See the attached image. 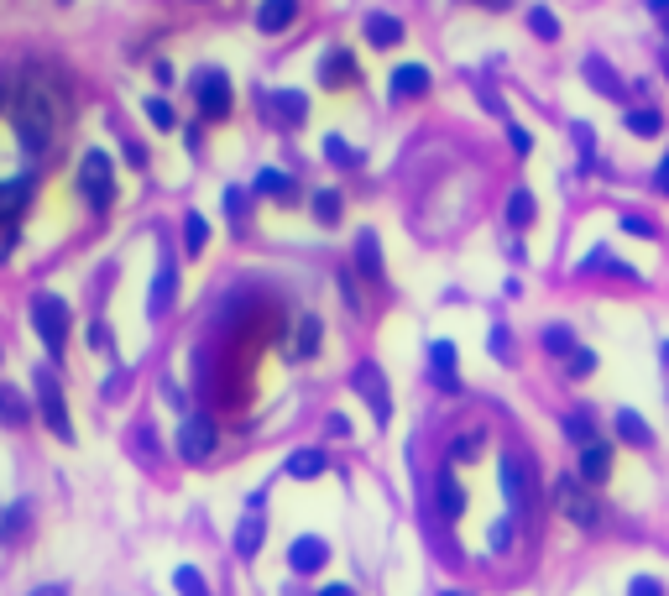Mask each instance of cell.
I'll use <instances>...</instances> for the list:
<instances>
[{
	"label": "cell",
	"mask_w": 669,
	"mask_h": 596,
	"mask_svg": "<svg viewBox=\"0 0 669 596\" xmlns=\"http://www.w3.org/2000/svg\"><path fill=\"white\" fill-rule=\"evenodd\" d=\"M6 95H11V89H6V79H0V105H6Z\"/></svg>",
	"instance_id": "cell-54"
},
{
	"label": "cell",
	"mask_w": 669,
	"mask_h": 596,
	"mask_svg": "<svg viewBox=\"0 0 669 596\" xmlns=\"http://www.w3.org/2000/svg\"><path fill=\"white\" fill-rule=\"evenodd\" d=\"M492 356H502V361H507V330H502V325L492 330Z\"/></svg>",
	"instance_id": "cell-49"
},
{
	"label": "cell",
	"mask_w": 669,
	"mask_h": 596,
	"mask_svg": "<svg viewBox=\"0 0 669 596\" xmlns=\"http://www.w3.org/2000/svg\"><path fill=\"white\" fill-rule=\"evenodd\" d=\"M507 142H513V152H518V157H528V152H534V136H528L523 126H513V131H507Z\"/></svg>",
	"instance_id": "cell-46"
},
{
	"label": "cell",
	"mask_w": 669,
	"mask_h": 596,
	"mask_svg": "<svg viewBox=\"0 0 669 596\" xmlns=\"http://www.w3.org/2000/svg\"><path fill=\"white\" fill-rule=\"evenodd\" d=\"M32 596H63V586H42V591H32Z\"/></svg>",
	"instance_id": "cell-52"
},
{
	"label": "cell",
	"mask_w": 669,
	"mask_h": 596,
	"mask_svg": "<svg viewBox=\"0 0 669 596\" xmlns=\"http://www.w3.org/2000/svg\"><path fill=\"white\" fill-rule=\"evenodd\" d=\"M325 466H330L325 450H298V455H288V476H298V481H314Z\"/></svg>",
	"instance_id": "cell-26"
},
{
	"label": "cell",
	"mask_w": 669,
	"mask_h": 596,
	"mask_svg": "<svg viewBox=\"0 0 669 596\" xmlns=\"http://www.w3.org/2000/svg\"><path fill=\"white\" fill-rule=\"evenodd\" d=\"M142 105H147V121H152L157 131H173V126H178V110H173L163 95H152V100H142Z\"/></svg>",
	"instance_id": "cell-32"
},
{
	"label": "cell",
	"mask_w": 669,
	"mask_h": 596,
	"mask_svg": "<svg viewBox=\"0 0 669 596\" xmlns=\"http://www.w3.org/2000/svg\"><path fill=\"white\" fill-rule=\"evenodd\" d=\"M565 372H570V377H591V372H596V356H591L586 346L570 351V356H565Z\"/></svg>",
	"instance_id": "cell-39"
},
{
	"label": "cell",
	"mask_w": 669,
	"mask_h": 596,
	"mask_svg": "<svg viewBox=\"0 0 669 596\" xmlns=\"http://www.w3.org/2000/svg\"><path fill=\"white\" fill-rule=\"evenodd\" d=\"M586 79H591V89H602V95H612L617 105H628V84H622L602 58H586Z\"/></svg>",
	"instance_id": "cell-18"
},
{
	"label": "cell",
	"mask_w": 669,
	"mask_h": 596,
	"mask_svg": "<svg viewBox=\"0 0 669 596\" xmlns=\"http://www.w3.org/2000/svg\"><path fill=\"white\" fill-rule=\"evenodd\" d=\"M434 502H440L445 518H460V508H466V492H460L455 471H440V481H434Z\"/></svg>",
	"instance_id": "cell-20"
},
{
	"label": "cell",
	"mask_w": 669,
	"mask_h": 596,
	"mask_svg": "<svg viewBox=\"0 0 669 596\" xmlns=\"http://www.w3.org/2000/svg\"><path fill=\"white\" fill-rule=\"evenodd\" d=\"M194 89H199V110L210 121H225L230 116V79H225V68H204Z\"/></svg>",
	"instance_id": "cell-8"
},
{
	"label": "cell",
	"mask_w": 669,
	"mask_h": 596,
	"mask_svg": "<svg viewBox=\"0 0 669 596\" xmlns=\"http://www.w3.org/2000/svg\"><path fill=\"white\" fill-rule=\"evenodd\" d=\"M622 121H628L633 136H659V126H664V116L649 110V105H628V110H622Z\"/></svg>",
	"instance_id": "cell-24"
},
{
	"label": "cell",
	"mask_w": 669,
	"mask_h": 596,
	"mask_svg": "<svg viewBox=\"0 0 669 596\" xmlns=\"http://www.w3.org/2000/svg\"><path fill=\"white\" fill-rule=\"evenodd\" d=\"M429 95V68L424 63H398L392 68V100H419Z\"/></svg>",
	"instance_id": "cell-10"
},
{
	"label": "cell",
	"mask_w": 669,
	"mask_h": 596,
	"mask_svg": "<svg viewBox=\"0 0 669 596\" xmlns=\"http://www.w3.org/2000/svg\"><path fill=\"white\" fill-rule=\"evenodd\" d=\"M204 236H210L204 215H183V246H189V251H204Z\"/></svg>",
	"instance_id": "cell-35"
},
{
	"label": "cell",
	"mask_w": 669,
	"mask_h": 596,
	"mask_svg": "<svg viewBox=\"0 0 669 596\" xmlns=\"http://www.w3.org/2000/svg\"><path fill=\"white\" fill-rule=\"evenodd\" d=\"M596 267H607V272H622V278H633V267H628V262H617V251H607V246H596V251H586V262H581V272H596Z\"/></svg>",
	"instance_id": "cell-28"
},
{
	"label": "cell",
	"mask_w": 669,
	"mask_h": 596,
	"mask_svg": "<svg viewBox=\"0 0 669 596\" xmlns=\"http://www.w3.org/2000/svg\"><path fill=\"white\" fill-rule=\"evenodd\" d=\"M534 210H539V204H534V194H528V189L507 194V225H518V231H523V225L534 220Z\"/></svg>",
	"instance_id": "cell-27"
},
{
	"label": "cell",
	"mask_w": 669,
	"mask_h": 596,
	"mask_svg": "<svg viewBox=\"0 0 669 596\" xmlns=\"http://www.w3.org/2000/svg\"><path fill=\"white\" fill-rule=\"evenodd\" d=\"M555 508L570 523H581V529H602V502H596V492L586 487L581 476H560L555 481Z\"/></svg>",
	"instance_id": "cell-3"
},
{
	"label": "cell",
	"mask_w": 669,
	"mask_h": 596,
	"mask_svg": "<svg viewBox=\"0 0 669 596\" xmlns=\"http://www.w3.org/2000/svg\"><path fill=\"white\" fill-rule=\"evenodd\" d=\"M27 199H32V178L27 173L6 178V183H0V220H16L21 210H27Z\"/></svg>",
	"instance_id": "cell-16"
},
{
	"label": "cell",
	"mask_w": 669,
	"mask_h": 596,
	"mask_svg": "<svg viewBox=\"0 0 669 596\" xmlns=\"http://www.w3.org/2000/svg\"><path fill=\"white\" fill-rule=\"evenodd\" d=\"M649 11H659V16H669V0H649Z\"/></svg>",
	"instance_id": "cell-51"
},
{
	"label": "cell",
	"mask_w": 669,
	"mask_h": 596,
	"mask_svg": "<svg viewBox=\"0 0 669 596\" xmlns=\"http://www.w3.org/2000/svg\"><path fill=\"white\" fill-rule=\"evenodd\" d=\"M565 440L570 445H596V440H602V434H596V419L586 414V408H575V414H565Z\"/></svg>",
	"instance_id": "cell-23"
},
{
	"label": "cell",
	"mask_w": 669,
	"mask_h": 596,
	"mask_svg": "<svg viewBox=\"0 0 669 596\" xmlns=\"http://www.w3.org/2000/svg\"><path fill=\"white\" fill-rule=\"evenodd\" d=\"M319 596H356V591H351V586H325Z\"/></svg>",
	"instance_id": "cell-50"
},
{
	"label": "cell",
	"mask_w": 669,
	"mask_h": 596,
	"mask_svg": "<svg viewBox=\"0 0 669 596\" xmlns=\"http://www.w3.org/2000/svg\"><path fill=\"white\" fill-rule=\"evenodd\" d=\"M507 544H513V518H497V523H492V549L502 555Z\"/></svg>",
	"instance_id": "cell-45"
},
{
	"label": "cell",
	"mask_w": 669,
	"mask_h": 596,
	"mask_svg": "<svg viewBox=\"0 0 669 596\" xmlns=\"http://www.w3.org/2000/svg\"><path fill=\"white\" fill-rule=\"evenodd\" d=\"M356 387H361L366 408L377 414V424H387V419H392V398H387V377L377 372L372 361H366V366H356Z\"/></svg>",
	"instance_id": "cell-9"
},
{
	"label": "cell",
	"mask_w": 669,
	"mask_h": 596,
	"mask_svg": "<svg viewBox=\"0 0 669 596\" xmlns=\"http://www.w3.org/2000/svg\"><path fill=\"white\" fill-rule=\"evenodd\" d=\"M612 424H617V434H622L628 445H638V450H649V445H654V429L643 424L633 408H617V419H612Z\"/></svg>",
	"instance_id": "cell-21"
},
{
	"label": "cell",
	"mask_w": 669,
	"mask_h": 596,
	"mask_svg": "<svg viewBox=\"0 0 669 596\" xmlns=\"http://www.w3.org/2000/svg\"><path fill=\"white\" fill-rule=\"evenodd\" d=\"M502 497H507L513 513L534 508V466H528V455H518V450L502 455Z\"/></svg>",
	"instance_id": "cell-6"
},
{
	"label": "cell",
	"mask_w": 669,
	"mask_h": 596,
	"mask_svg": "<svg viewBox=\"0 0 669 596\" xmlns=\"http://www.w3.org/2000/svg\"><path fill=\"white\" fill-rule=\"evenodd\" d=\"M366 42H372V48H398V42H403V21L387 16V11H372V16H366Z\"/></svg>",
	"instance_id": "cell-14"
},
{
	"label": "cell",
	"mask_w": 669,
	"mask_h": 596,
	"mask_svg": "<svg viewBox=\"0 0 669 596\" xmlns=\"http://www.w3.org/2000/svg\"><path fill=\"white\" fill-rule=\"evenodd\" d=\"M476 450H481V434H460V440L450 445V455H455V461H471Z\"/></svg>",
	"instance_id": "cell-44"
},
{
	"label": "cell",
	"mask_w": 669,
	"mask_h": 596,
	"mask_svg": "<svg viewBox=\"0 0 669 596\" xmlns=\"http://www.w3.org/2000/svg\"><path fill=\"white\" fill-rule=\"evenodd\" d=\"M356 267H361V278H382V246H377V231H361V236H356Z\"/></svg>",
	"instance_id": "cell-22"
},
{
	"label": "cell",
	"mask_w": 669,
	"mask_h": 596,
	"mask_svg": "<svg viewBox=\"0 0 669 596\" xmlns=\"http://www.w3.org/2000/svg\"><path fill=\"white\" fill-rule=\"evenodd\" d=\"M664 366H669V340H664Z\"/></svg>",
	"instance_id": "cell-56"
},
{
	"label": "cell",
	"mask_w": 669,
	"mask_h": 596,
	"mask_svg": "<svg viewBox=\"0 0 669 596\" xmlns=\"http://www.w3.org/2000/svg\"><path fill=\"white\" fill-rule=\"evenodd\" d=\"M314 215L325 220V225H335V220H340V194H335V189H319V194H314Z\"/></svg>",
	"instance_id": "cell-38"
},
{
	"label": "cell",
	"mask_w": 669,
	"mask_h": 596,
	"mask_svg": "<svg viewBox=\"0 0 669 596\" xmlns=\"http://www.w3.org/2000/svg\"><path fill=\"white\" fill-rule=\"evenodd\" d=\"M0 414H6V424H27V408L16 403L11 387H0Z\"/></svg>",
	"instance_id": "cell-41"
},
{
	"label": "cell",
	"mask_w": 669,
	"mask_h": 596,
	"mask_svg": "<svg viewBox=\"0 0 669 596\" xmlns=\"http://www.w3.org/2000/svg\"><path fill=\"white\" fill-rule=\"evenodd\" d=\"M659 63H664V79H669V53H664V58H659Z\"/></svg>",
	"instance_id": "cell-55"
},
{
	"label": "cell",
	"mask_w": 669,
	"mask_h": 596,
	"mask_svg": "<svg viewBox=\"0 0 669 596\" xmlns=\"http://www.w3.org/2000/svg\"><path fill=\"white\" fill-rule=\"evenodd\" d=\"M293 21H298V0H262V6H257V27H262L267 37L288 32Z\"/></svg>",
	"instance_id": "cell-13"
},
{
	"label": "cell",
	"mask_w": 669,
	"mask_h": 596,
	"mask_svg": "<svg viewBox=\"0 0 669 596\" xmlns=\"http://www.w3.org/2000/svg\"><path fill=\"white\" fill-rule=\"evenodd\" d=\"M215 419H204V414H194V419H183V429H178V455L189 466H199V461H210V450H215Z\"/></svg>",
	"instance_id": "cell-7"
},
{
	"label": "cell",
	"mask_w": 669,
	"mask_h": 596,
	"mask_svg": "<svg viewBox=\"0 0 669 596\" xmlns=\"http://www.w3.org/2000/svg\"><path fill=\"white\" fill-rule=\"evenodd\" d=\"M32 393H37V408H42V424H48L58 440H74V424H68V403H63V387L53 372H32Z\"/></svg>",
	"instance_id": "cell-5"
},
{
	"label": "cell",
	"mask_w": 669,
	"mask_h": 596,
	"mask_svg": "<svg viewBox=\"0 0 669 596\" xmlns=\"http://www.w3.org/2000/svg\"><path fill=\"white\" fill-rule=\"evenodd\" d=\"M429 366H434V382H440L445 393H455L460 377H455V346H450V340H434V346H429Z\"/></svg>",
	"instance_id": "cell-17"
},
{
	"label": "cell",
	"mask_w": 669,
	"mask_h": 596,
	"mask_svg": "<svg viewBox=\"0 0 669 596\" xmlns=\"http://www.w3.org/2000/svg\"><path fill=\"white\" fill-rule=\"evenodd\" d=\"M628 596H664V581L659 576H633L628 581Z\"/></svg>",
	"instance_id": "cell-43"
},
{
	"label": "cell",
	"mask_w": 669,
	"mask_h": 596,
	"mask_svg": "<svg viewBox=\"0 0 669 596\" xmlns=\"http://www.w3.org/2000/svg\"><path fill=\"white\" fill-rule=\"evenodd\" d=\"M544 351H549V356L581 351V346H575V330H570V325H549V330H544Z\"/></svg>",
	"instance_id": "cell-29"
},
{
	"label": "cell",
	"mask_w": 669,
	"mask_h": 596,
	"mask_svg": "<svg viewBox=\"0 0 669 596\" xmlns=\"http://www.w3.org/2000/svg\"><path fill=\"white\" fill-rule=\"evenodd\" d=\"M622 231H628V236H643V241H654V236H659V225H654V220H643V215H622Z\"/></svg>",
	"instance_id": "cell-42"
},
{
	"label": "cell",
	"mask_w": 669,
	"mask_h": 596,
	"mask_svg": "<svg viewBox=\"0 0 669 596\" xmlns=\"http://www.w3.org/2000/svg\"><path fill=\"white\" fill-rule=\"evenodd\" d=\"M173 586H178L183 596H210V591H204V576H199L194 565H178V570H173Z\"/></svg>",
	"instance_id": "cell-34"
},
{
	"label": "cell",
	"mask_w": 669,
	"mask_h": 596,
	"mask_svg": "<svg viewBox=\"0 0 669 596\" xmlns=\"http://www.w3.org/2000/svg\"><path fill=\"white\" fill-rule=\"evenodd\" d=\"M173 257H163V262H157V283H152V309H163L168 304V298H173Z\"/></svg>",
	"instance_id": "cell-31"
},
{
	"label": "cell",
	"mask_w": 669,
	"mask_h": 596,
	"mask_svg": "<svg viewBox=\"0 0 669 596\" xmlns=\"http://www.w3.org/2000/svg\"><path fill=\"white\" fill-rule=\"evenodd\" d=\"M32 325L42 335V346H48V356H63V346H68V304L58 293H37L32 298Z\"/></svg>",
	"instance_id": "cell-4"
},
{
	"label": "cell",
	"mask_w": 669,
	"mask_h": 596,
	"mask_svg": "<svg viewBox=\"0 0 669 596\" xmlns=\"http://www.w3.org/2000/svg\"><path fill=\"white\" fill-rule=\"evenodd\" d=\"M272 105H278V116L293 121V126L309 116V95H304V89H278V95H272Z\"/></svg>",
	"instance_id": "cell-25"
},
{
	"label": "cell",
	"mask_w": 669,
	"mask_h": 596,
	"mask_svg": "<svg viewBox=\"0 0 669 596\" xmlns=\"http://www.w3.org/2000/svg\"><path fill=\"white\" fill-rule=\"evenodd\" d=\"M319 79H325L330 89H335V84H351V79H356V58L345 53V48H330L325 63H319Z\"/></svg>",
	"instance_id": "cell-19"
},
{
	"label": "cell",
	"mask_w": 669,
	"mask_h": 596,
	"mask_svg": "<svg viewBox=\"0 0 669 596\" xmlns=\"http://www.w3.org/2000/svg\"><path fill=\"white\" fill-rule=\"evenodd\" d=\"M586 481V487H602V481L612 476V445L607 440H596V445H586L581 450V471H575Z\"/></svg>",
	"instance_id": "cell-11"
},
{
	"label": "cell",
	"mask_w": 669,
	"mask_h": 596,
	"mask_svg": "<svg viewBox=\"0 0 669 596\" xmlns=\"http://www.w3.org/2000/svg\"><path fill=\"white\" fill-rule=\"evenodd\" d=\"M21 529H27V502H16V508L6 513V523H0V539H21Z\"/></svg>",
	"instance_id": "cell-40"
},
{
	"label": "cell",
	"mask_w": 669,
	"mask_h": 596,
	"mask_svg": "<svg viewBox=\"0 0 669 596\" xmlns=\"http://www.w3.org/2000/svg\"><path fill=\"white\" fill-rule=\"evenodd\" d=\"M575 142H581V157L591 163V152H596V136H591V126H586V121H575Z\"/></svg>",
	"instance_id": "cell-47"
},
{
	"label": "cell",
	"mask_w": 669,
	"mask_h": 596,
	"mask_svg": "<svg viewBox=\"0 0 669 596\" xmlns=\"http://www.w3.org/2000/svg\"><path fill=\"white\" fill-rule=\"evenodd\" d=\"M325 157L335 168H356L361 163V152H351V142H345V136H325Z\"/></svg>",
	"instance_id": "cell-33"
},
{
	"label": "cell",
	"mask_w": 669,
	"mask_h": 596,
	"mask_svg": "<svg viewBox=\"0 0 669 596\" xmlns=\"http://www.w3.org/2000/svg\"><path fill=\"white\" fill-rule=\"evenodd\" d=\"M481 6H492V11H502V6H507V0H481Z\"/></svg>",
	"instance_id": "cell-53"
},
{
	"label": "cell",
	"mask_w": 669,
	"mask_h": 596,
	"mask_svg": "<svg viewBox=\"0 0 669 596\" xmlns=\"http://www.w3.org/2000/svg\"><path fill=\"white\" fill-rule=\"evenodd\" d=\"M257 189H262V194H272V199H283V194L293 189V178H288V173H278V168H267V173H257Z\"/></svg>",
	"instance_id": "cell-36"
},
{
	"label": "cell",
	"mask_w": 669,
	"mask_h": 596,
	"mask_svg": "<svg viewBox=\"0 0 669 596\" xmlns=\"http://www.w3.org/2000/svg\"><path fill=\"white\" fill-rule=\"evenodd\" d=\"M654 189H659V194H669V152L659 157V168H654Z\"/></svg>",
	"instance_id": "cell-48"
},
{
	"label": "cell",
	"mask_w": 669,
	"mask_h": 596,
	"mask_svg": "<svg viewBox=\"0 0 669 596\" xmlns=\"http://www.w3.org/2000/svg\"><path fill=\"white\" fill-rule=\"evenodd\" d=\"M330 560V549H325V539H314V534H304V539H293V549H288V565L298 570V576H314L319 565Z\"/></svg>",
	"instance_id": "cell-12"
},
{
	"label": "cell",
	"mask_w": 669,
	"mask_h": 596,
	"mask_svg": "<svg viewBox=\"0 0 669 596\" xmlns=\"http://www.w3.org/2000/svg\"><path fill=\"white\" fill-rule=\"evenodd\" d=\"M298 356H314L319 351V319L314 314H304V325H298V346H293Z\"/></svg>",
	"instance_id": "cell-37"
},
{
	"label": "cell",
	"mask_w": 669,
	"mask_h": 596,
	"mask_svg": "<svg viewBox=\"0 0 669 596\" xmlns=\"http://www.w3.org/2000/svg\"><path fill=\"white\" fill-rule=\"evenodd\" d=\"M262 534H267L262 502H251V513L241 518V529H236V555H257V549H262Z\"/></svg>",
	"instance_id": "cell-15"
},
{
	"label": "cell",
	"mask_w": 669,
	"mask_h": 596,
	"mask_svg": "<svg viewBox=\"0 0 669 596\" xmlns=\"http://www.w3.org/2000/svg\"><path fill=\"white\" fill-rule=\"evenodd\" d=\"M528 27H534V37H544V42L560 37V21H555V11H549V6H528Z\"/></svg>",
	"instance_id": "cell-30"
},
{
	"label": "cell",
	"mask_w": 669,
	"mask_h": 596,
	"mask_svg": "<svg viewBox=\"0 0 669 596\" xmlns=\"http://www.w3.org/2000/svg\"><path fill=\"white\" fill-rule=\"evenodd\" d=\"M79 194H84V204H89L95 215L110 210V199H115V168H110V152L89 147V152L79 157Z\"/></svg>",
	"instance_id": "cell-2"
},
{
	"label": "cell",
	"mask_w": 669,
	"mask_h": 596,
	"mask_svg": "<svg viewBox=\"0 0 669 596\" xmlns=\"http://www.w3.org/2000/svg\"><path fill=\"white\" fill-rule=\"evenodd\" d=\"M664 32H669V16H664Z\"/></svg>",
	"instance_id": "cell-57"
},
{
	"label": "cell",
	"mask_w": 669,
	"mask_h": 596,
	"mask_svg": "<svg viewBox=\"0 0 669 596\" xmlns=\"http://www.w3.org/2000/svg\"><path fill=\"white\" fill-rule=\"evenodd\" d=\"M11 121H16V136H21L27 152H48L53 147V100H48V89H42L37 79L21 84V95L11 105Z\"/></svg>",
	"instance_id": "cell-1"
}]
</instances>
